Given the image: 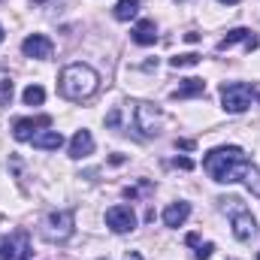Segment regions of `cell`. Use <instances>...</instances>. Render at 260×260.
I'll return each instance as SVG.
<instances>
[{
    "mask_svg": "<svg viewBox=\"0 0 260 260\" xmlns=\"http://www.w3.org/2000/svg\"><path fill=\"white\" fill-rule=\"evenodd\" d=\"M251 160L242 148L236 145H221V148H212L206 157H203V170L209 173L212 182H221V185H233V182H242L245 173H248Z\"/></svg>",
    "mask_w": 260,
    "mask_h": 260,
    "instance_id": "cell-1",
    "label": "cell"
},
{
    "mask_svg": "<svg viewBox=\"0 0 260 260\" xmlns=\"http://www.w3.org/2000/svg\"><path fill=\"white\" fill-rule=\"evenodd\" d=\"M97 85H100V76H97V70L88 64H70L61 70V79H58V88H61V94H64L67 100H88L94 91H97Z\"/></svg>",
    "mask_w": 260,
    "mask_h": 260,
    "instance_id": "cell-2",
    "label": "cell"
},
{
    "mask_svg": "<svg viewBox=\"0 0 260 260\" xmlns=\"http://www.w3.org/2000/svg\"><path fill=\"white\" fill-rule=\"evenodd\" d=\"M224 203V212H230V224H233V236L239 239V242H248L254 233H257V221H254V215H251V209H245L242 206V200H221Z\"/></svg>",
    "mask_w": 260,
    "mask_h": 260,
    "instance_id": "cell-3",
    "label": "cell"
},
{
    "mask_svg": "<svg viewBox=\"0 0 260 260\" xmlns=\"http://www.w3.org/2000/svg\"><path fill=\"white\" fill-rule=\"evenodd\" d=\"M73 227H76V215L73 209H58V212H49L46 221H43V236L49 242H67L73 236Z\"/></svg>",
    "mask_w": 260,
    "mask_h": 260,
    "instance_id": "cell-4",
    "label": "cell"
},
{
    "mask_svg": "<svg viewBox=\"0 0 260 260\" xmlns=\"http://www.w3.org/2000/svg\"><path fill=\"white\" fill-rule=\"evenodd\" d=\"M251 100H254V88L251 85H245V82H224L221 85V103H224L227 112L239 115V112H245L251 106Z\"/></svg>",
    "mask_w": 260,
    "mask_h": 260,
    "instance_id": "cell-5",
    "label": "cell"
},
{
    "mask_svg": "<svg viewBox=\"0 0 260 260\" xmlns=\"http://www.w3.org/2000/svg\"><path fill=\"white\" fill-rule=\"evenodd\" d=\"M130 106H133V127L139 130V136H157V133H160L164 115H160V109H157L154 103L136 100V103H130Z\"/></svg>",
    "mask_w": 260,
    "mask_h": 260,
    "instance_id": "cell-6",
    "label": "cell"
},
{
    "mask_svg": "<svg viewBox=\"0 0 260 260\" xmlns=\"http://www.w3.org/2000/svg\"><path fill=\"white\" fill-rule=\"evenodd\" d=\"M34 254L30 251V239L27 233L15 230L9 236H0V260H27Z\"/></svg>",
    "mask_w": 260,
    "mask_h": 260,
    "instance_id": "cell-7",
    "label": "cell"
},
{
    "mask_svg": "<svg viewBox=\"0 0 260 260\" xmlns=\"http://www.w3.org/2000/svg\"><path fill=\"white\" fill-rule=\"evenodd\" d=\"M40 127H52V118L49 115H37V118H18L15 124H12V136L18 139V142H30Z\"/></svg>",
    "mask_w": 260,
    "mask_h": 260,
    "instance_id": "cell-8",
    "label": "cell"
},
{
    "mask_svg": "<svg viewBox=\"0 0 260 260\" xmlns=\"http://www.w3.org/2000/svg\"><path fill=\"white\" fill-rule=\"evenodd\" d=\"M52 40L46 37V34H30V37H24V43H21V52L27 55V58H37V61H49L52 58Z\"/></svg>",
    "mask_w": 260,
    "mask_h": 260,
    "instance_id": "cell-9",
    "label": "cell"
},
{
    "mask_svg": "<svg viewBox=\"0 0 260 260\" xmlns=\"http://www.w3.org/2000/svg\"><path fill=\"white\" fill-rule=\"evenodd\" d=\"M106 224L115 233H130L136 227V215L130 206H112V209H106Z\"/></svg>",
    "mask_w": 260,
    "mask_h": 260,
    "instance_id": "cell-10",
    "label": "cell"
},
{
    "mask_svg": "<svg viewBox=\"0 0 260 260\" xmlns=\"http://www.w3.org/2000/svg\"><path fill=\"white\" fill-rule=\"evenodd\" d=\"M94 151V136H91V130H76V136L70 139V157L73 160H82V157H88Z\"/></svg>",
    "mask_w": 260,
    "mask_h": 260,
    "instance_id": "cell-11",
    "label": "cell"
},
{
    "mask_svg": "<svg viewBox=\"0 0 260 260\" xmlns=\"http://www.w3.org/2000/svg\"><path fill=\"white\" fill-rule=\"evenodd\" d=\"M188 215H191V203H185V200L170 203V206L164 209V224H167V227H182V224L188 221Z\"/></svg>",
    "mask_w": 260,
    "mask_h": 260,
    "instance_id": "cell-12",
    "label": "cell"
},
{
    "mask_svg": "<svg viewBox=\"0 0 260 260\" xmlns=\"http://www.w3.org/2000/svg\"><path fill=\"white\" fill-rule=\"evenodd\" d=\"M233 43H245V49L251 52V49H257L260 40H257V37H251V30H248V27H236V30H230V34H227V37H224V40L218 43V52L230 49Z\"/></svg>",
    "mask_w": 260,
    "mask_h": 260,
    "instance_id": "cell-13",
    "label": "cell"
},
{
    "mask_svg": "<svg viewBox=\"0 0 260 260\" xmlns=\"http://www.w3.org/2000/svg\"><path fill=\"white\" fill-rule=\"evenodd\" d=\"M154 40H157V24H154L151 18L136 21V27H133V43H139V46H154Z\"/></svg>",
    "mask_w": 260,
    "mask_h": 260,
    "instance_id": "cell-14",
    "label": "cell"
},
{
    "mask_svg": "<svg viewBox=\"0 0 260 260\" xmlns=\"http://www.w3.org/2000/svg\"><path fill=\"white\" fill-rule=\"evenodd\" d=\"M30 142H34V148H43V151H58V148L64 145V136H61L58 130H43V133H37Z\"/></svg>",
    "mask_w": 260,
    "mask_h": 260,
    "instance_id": "cell-15",
    "label": "cell"
},
{
    "mask_svg": "<svg viewBox=\"0 0 260 260\" xmlns=\"http://www.w3.org/2000/svg\"><path fill=\"white\" fill-rule=\"evenodd\" d=\"M206 91V82L203 79H185V85L182 88H176V100H188V97H197V94H203Z\"/></svg>",
    "mask_w": 260,
    "mask_h": 260,
    "instance_id": "cell-16",
    "label": "cell"
},
{
    "mask_svg": "<svg viewBox=\"0 0 260 260\" xmlns=\"http://www.w3.org/2000/svg\"><path fill=\"white\" fill-rule=\"evenodd\" d=\"M136 12H139V0H118V3H115V18H118V21L136 18Z\"/></svg>",
    "mask_w": 260,
    "mask_h": 260,
    "instance_id": "cell-17",
    "label": "cell"
},
{
    "mask_svg": "<svg viewBox=\"0 0 260 260\" xmlns=\"http://www.w3.org/2000/svg\"><path fill=\"white\" fill-rule=\"evenodd\" d=\"M21 97H24V103H27V106H40V103L46 100V91H43V85H27Z\"/></svg>",
    "mask_w": 260,
    "mask_h": 260,
    "instance_id": "cell-18",
    "label": "cell"
},
{
    "mask_svg": "<svg viewBox=\"0 0 260 260\" xmlns=\"http://www.w3.org/2000/svg\"><path fill=\"white\" fill-rule=\"evenodd\" d=\"M245 185H248V191L254 197H260V170L257 167H248V173H245V179H242Z\"/></svg>",
    "mask_w": 260,
    "mask_h": 260,
    "instance_id": "cell-19",
    "label": "cell"
},
{
    "mask_svg": "<svg viewBox=\"0 0 260 260\" xmlns=\"http://www.w3.org/2000/svg\"><path fill=\"white\" fill-rule=\"evenodd\" d=\"M200 64V55H176V58H170V67H176V70H182V67H194Z\"/></svg>",
    "mask_w": 260,
    "mask_h": 260,
    "instance_id": "cell-20",
    "label": "cell"
},
{
    "mask_svg": "<svg viewBox=\"0 0 260 260\" xmlns=\"http://www.w3.org/2000/svg\"><path fill=\"white\" fill-rule=\"evenodd\" d=\"M9 100H12V82L3 79L0 82V103H9Z\"/></svg>",
    "mask_w": 260,
    "mask_h": 260,
    "instance_id": "cell-21",
    "label": "cell"
},
{
    "mask_svg": "<svg viewBox=\"0 0 260 260\" xmlns=\"http://www.w3.org/2000/svg\"><path fill=\"white\" fill-rule=\"evenodd\" d=\"M212 251H215V245H212V242L200 245V248H197V260H209V257H212Z\"/></svg>",
    "mask_w": 260,
    "mask_h": 260,
    "instance_id": "cell-22",
    "label": "cell"
},
{
    "mask_svg": "<svg viewBox=\"0 0 260 260\" xmlns=\"http://www.w3.org/2000/svg\"><path fill=\"white\" fill-rule=\"evenodd\" d=\"M118 124H121V109H112L106 115V127H118Z\"/></svg>",
    "mask_w": 260,
    "mask_h": 260,
    "instance_id": "cell-23",
    "label": "cell"
},
{
    "mask_svg": "<svg viewBox=\"0 0 260 260\" xmlns=\"http://www.w3.org/2000/svg\"><path fill=\"white\" fill-rule=\"evenodd\" d=\"M173 167H182V170H191V160H188V157H176V160H173Z\"/></svg>",
    "mask_w": 260,
    "mask_h": 260,
    "instance_id": "cell-24",
    "label": "cell"
},
{
    "mask_svg": "<svg viewBox=\"0 0 260 260\" xmlns=\"http://www.w3.org/2000/svg\"><path fill=\"white\" fill-rule=\"evenodd\" d=\"M124 260H142V254H139V251H130V254H127Z\"/></svg>",
    "mask_w": 260,
    "mask_h": 260,
    "instance_id": "cell-25",
    "label": "cell"
},
{
    "mask_svg": "<svg viewBox=\"0 0 260 260\" xmlns=\"http://www.w3.org/2000/svg\"><path fill=\"white\" fill-rule=\"evenodd\" d=\"M218 3H227V6H233V3H239V0H218Z\"/></svg>",
    "mask_w": 260,
    "mask_h": 260,
    "instance_id": "cell-26",
    "label": "cell"
},
{
    "mask_svg": "<svg viewBox=\"0 0 260 260\" xmlns=\"http://www.w3.org/2000/svg\"><path fill=\"white\" fill-rule=\"evenodd\" d=\"M0 43H3V24H0Z\"/></svg>",
    "mask_w": 260,
    "mask_h": 260,
    "instance_id": "cell-27",
    "label": "cell"
}]
</instances>
